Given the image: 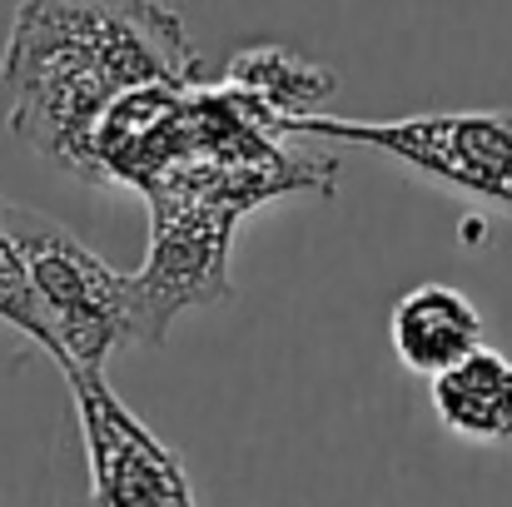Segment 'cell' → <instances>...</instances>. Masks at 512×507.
I'll use <instances>...</instances> for the list:
<instances>
[{
	"label": "cell",
	"mask_w": 512,
	"mask_h": 507,
	"mask_svg": "<svg viewBox=\"0 0 512 507\" xmlns=\"http://www.w3.org/2000/svg\"><path fill=\"white\" fill-rule=\"evenodd\" d=\"M0 75L15 140L100 184L110 105L140 85H199V50L155 0H25Z\"/></svg>",
	"instance_id": "1"
},
{
	"label": "cell",
	"mask_w": 512,
	"mask_h": 507,
	"mask_svg": "<svg viewBox=\"0 0 512 507\" xmlns=\"http://www.w3.org/2000/svg\"><path fill=\"white\" fill-rule=\"evenodd\" d=\"M0 219L25 259V274L35 284V299L55 334V363L75 358L90 368H105L115 348L145 343L140 329V294L135 274L110 269L95 249H85L65 224L0 199Z\"/></svg>",
	"instance_id": "2"
},
{
	"label": "cell",
	"mask_w": 512,
	"mask_h": 507,
	"mask_svg": "<svg viewBox=\"0 0 512 507\" xmlns=\"http://www.w3.org/2000/svg\"><path fill=\"white\" fill-rule=\"evenodd\" d=\"M279 135L378 150L443 189L512 214V110H438L408 120H339L314 110L279 120Z\"/></svg>",
	"instance_id": "3"
},
{
	"label": "cell",
	"mask_w": 512,
	"mask_h": 507,
	"mask_svg": "<svg viewBox=\"0 0 512 507\" xmlns=\"http://www.w3.org/2000/svg\"><path fill=\"white\" fill-rule=\"evenodd\" d=\"M70 383L80 438H85V463H90V498L95 503H125V507H189L194 483L179 463V453L165 448L105 383V368L90 363H55Z\"/></svg>",
	"instance_id": "4"
},
{
	"label": "cell",
	"mask_w": 512,
	"mask_h": 507,
	"mask_svg": "<svg viewBox=\"0 0 512 507\" xmlns=\"http://www.w3.org/2000/svg\"><path fill=\"white\" fill-rule=\"evenodd\" d=\"M234 219H239V204L229 199H184V204L155 209L150 259L135 274L145 348H160L184 309L229 294L224 264H229Z\"/></svg>",
	"instance_id": "5"
},
{
	"label": "cell",
	"mask_w": 512,
	"mask_h": 507,
	"mask_svg": "<svg viewBox=\"0 0 512 507\" xmlns=\"http://www.w3.org/2000/svg\"><path fill=\"white\" fill-rule=\"evenodd\" d=\"M388 338L408 373L433 378L458 358H468L473 348H483V314L453 284H418L393 304Z\"/></svg>",
	"instance_id": "6"
},
{
	"label": "cell",
	"mask_w": 512,
	"mask_h": 507,
	"mask_svg": "<svg viewBox=\"0 0 512 507\" xmlns=\"http://www.w3.org/2000/svg\"><path fill=\"white\" fill-rule=\"evenodd\" d=\"M433 408L443 418L448 433L483 443V448H503L512 443V358L498 348H473L468 358H458L453 368L433 373Z\"/></svg>",
	"instance_id": "7"
},
{
	"label": "cell",
	"mask_w": 512,
	"mask_h": 507,
	"mask_svg": "<svg viewBox=\"0 0 512 507\" xmlns=\"http://www.w3.org/2000/svg\"><path fill=\"white\" fill-rule=\"evenodd\" d=\"M224 85H234L279 135V120L289 115H314L334 90L339 75L324 70L319 60H304L284 45H259V50H239L224 70Z\"/></svg>",
	"instance_id": "8"
},
{
	"label": "cell",
	"mask_w": 512,
	"mask_h": 507,
	"mask_svg": "<svg viewBox=\"0 0 512 507\" xmlns=\"http://www.w3.org/2000/svg\"><path fill=\"white\" fill-rule=\"evenodd\" d=\"M0 324L15 329L20 338H30L35 348L55 353L50 319H45V309H40V299H35V284H30V274H25V259H20V249H15L5 219H0Z\"/></svg>",
	"instance_id": "9"
}]
</instances>
